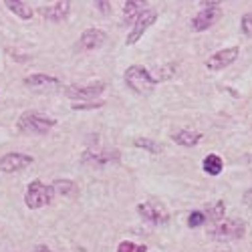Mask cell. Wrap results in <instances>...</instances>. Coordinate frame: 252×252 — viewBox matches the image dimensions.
Listing matches in <instances>:
<instances>
[{"mask_svg": "<svg viewBox=\"0 0 252 252\" xmlns=\"http://www.w3.org/2000/svg\"><path fill=\"white\" fill-rule=\"evenodd\" d=\"M137 214L148 220L152 224H165L170 220V214H167V210L159 204V202H141L137 206Z\"/></svg>", "mask_w": 252, "mask_h": 252, "instance_id": "10", "label": "cell"}, {"mask_svg": "<svg viewBox=\"0 0 252 252\" xmlns=\"http://www.w3.org/2000/svg\"><path fill=\"white\" fill-rule=\"evenodd\" d=\"M246 232V226L240 218H224L210 228V236L214 240H238Z\"/></svg>", "mask_w": 252, "mask_h": 252, "instance_id": "4", "label": "cell"}, {"mask_svg": "<svg viewBox=\"0 0 252 252\" xmlns=\"http://www.w3.org/2000/svg\"><path fill=\"white\" fill-rule=\"evenodd\" d=\"M105 40H107V34H105L101 29H87V31H83V34L79 38V45L85 51H95V49L105 45Z\"/></svg>", "mask_w": 252, "mask_h": 252, "instance_id": "14", "label": "cell"}, {"mask_svg": "<svg viewBox=\"0 0 252 252\" xmlns=\"http://www.w3.org/2000/svg\"><path fill=\"white\" fill-rule=\"evenodd\" d=\"M238 55H240V49L238 47H230V49L216 51V53H212V55L206 59V69L208 71H222V69L232 65V63L238 59Z\"/></svg>", "mask_w": 252, "mask_h": 252, "instance_id": "8", "label": "cell"}, {"mask_svg": "<svg viewBox=\"0 0 252 252\" xmlns=\"http://www.w3.org/2000/svg\"><path fill=\"white\" fill-rule=\"evenodd\" d=\"M133 145H135V148L145 150V152H150V154H161V150H163L159 143H156V141H152V139H148V137H137V139L133 141Z\"/></svg>", "mask_w": 252, "mask_h": 252, "instance_id": "20", "label": "cell"}, {"mask_svg": "<svg viewBox=\"0 0 252 252\" xmlns=\"http://www.w3.org/2000/svg\"><path fill=\"white\" fill-rule=\"evenodd\" d=\"M38 12H40V16L51 20V23H63V20H67V16L71 12V2L61 0V2H55V4H49V6H40Z\"/></svg>", "mask_w": 252, "mask_h": 252, "instance_id": "13", "label": "cell"}, {"mask_svg": "<svg viewBox=\"0 0 252 252\" xmlns=\"http://www.w3.org/2000/svg\"><path fill=\"white\" fill-rule=\"evenodd\" d=\"M32 252H53V250H51L49 246H36Z\"/></svg>", "mask_w": 252, "mask_h": 252, "instance_id": "28", "label": "cell"}, {"mask_svg": "<svg viewBox=\"0 0 252 252\" xmlns=\"http://www.w3.org/2000/svg\"><path fill=\"white\" fill-rule=\"evenodd\" d=\"M53 196H55V190L53 186H47L40 180H32L27 188V194H25V204L27 208L31 210H38L43 206H49L53 202Z\"/></svg>", "mask_w": 252, "mask_h": 252, "instance_id": "3", "label": "cell"}, {"mask_svg": "<svg viewBox=\"0 0 252 252\" xmlns=\"http://www.w3.org/2000/svg\"><path fill=\"white\" fill-rule=\"evenodd\" d=\"M4 6H6L12 14H16L18 18H23V20H31L32 14H34V10L31 8V4L20 2V0H4Z\"/></svg>", "mask_w": 252, "mask_h": 252, "instance_id": "17", "label": "cell"}, {"mask_svg": "<svg viewBox=\"0 0 252 252\" xmlns=\"http://www.w3.org/2000/svg\"><path fill=\"white\" fill-rule=\"evenodd\" d=\"M156 20H158V12H156V10H152V8H148V10H145V12L137 18V23L131 27V31H129L127 40H125V43H127L129 47H131V45H135L137 40L143 36V32L148 31L152 25H156Z\"/></svg>", "mask_w": 252, "mask_h": 252, "instance_id": "11", "label": "cell"}, {"mask_svg": "<svg viewBox=\"0 0 252 252\" xmlns=\"http://www.w3.org/2000/svg\"><path fill=\"white\" fill-rule=\"evenodd\" d=\"M119 161L117 150H103V148H89L83 154V163L93 165V167H105L109 163Z\"/></svg>", "mask_w": 252, "mask_h": 252, "instance_id": "6", "label": "cell"}, {"mask_svg": "<svg viewBox=\"0 0 252 252\" xmlns=\"http://www.w3.org/2000/svg\"><path fill=\"white\" fill-rule=\"evenodd\" d=\"M244 204H248V206H252V190H248V192L244 194Z\"/></svg>", "mask_w": 252, "mask_h": 252, "instance_id": "27", "label": "cell"}, {"mask_svg": "<svg viewBox=\"0 0 252 252\" xmlns=\"http://www.w3.org/2000/svg\"><path fill=\"white\" fill-rule=\"evenodd\" d=\"M202 10H198L192 18V31L196 32H204L208 29H212L218 18L222 16V6L220 2H200Z\"/></svg>", "mask_w": 252, "mask_h": 252, "instance_id": "5", "label": "cell"}, {"mask_svg": "<svg viewBox=\"0 0 252 252\" xmlns=\"http://www.w3.org/2000/svg\"><path fill=\"white\" fill-rule=\"evenodd\" d=\"M32 156H27V154H20V152H10V154H4L0 158V172L2 174H14V172H20L29 167L32 163Z\"/></svg>", "mask_w": 252, "mask_h": 252, "instance_id": "9", "label": "cell"}, {"mask_svg": "<svg viewBox=\"0 0 252 252\" xmlns=\"http://www.w3.org/2000/svg\"><path fill=\"white\" fill-rule=\"evenodd\" d=\"M123 79H125V85H127L133 93H139V95H150L158 85L156 77L141 65L127 67L123 73Z\"/></svg>", "mask_w": 252, "mask_h": 252, "instance_id": "1", "label": "cell"}, {"mask_svg": "<svg viewBox=\"0 0 252 252\" xmlns=\"http://www.w3.org/2000/svg\"><path fill=\"white\" fill-rule=\"evenodd\" d=\"M18 129L23 133H31V135H47L57 121L49 115H43V113H36V111H25L23 115L18 117L16 121Z\"/></svg>", "mask_w": 252, "mask_h": 252, "instance_id": "2", "label": "cell"}, {"mask_svg": "<svg viewBox=\"0 0 252 252\" xmlns=\"http://www.w3.org/2000/svg\"><path fill=\"white\" fill-rule=\"evenodd\" d=\"M148 250V246H143V244H133L129 240H123L119 246H117V252H145Z\"/></svg>", "mask_w": 252, "mask_h": 252, "instance_id": "23", "label": "cell"}, {"mask_svg": "<svg viewBox=\"0 0 252 252\" xmlns=\"http://www.w3.org/2000/svg\"><path fill=\"white\" fill-rule=\"evenodd\" d=\"M202 170L208 174V176H220L222 170H224V161L220 156L216 154H208L202 161Z\"/></svg>", "mask_w": 252, "mask_h": 252, "instance_id": "18", "label": "cell"}, {"mask_svg": "<svg viewBox=\"0 0 252 252\" xmlns=\"http://www.w3.org/2000/svg\"><path fill=\"white\" fill-rule=\"evenodd\" d=\"M240 27H242V32L252 38V14H244L242 20H240Z\"/></svg>", "mask_w": 252, "mask_h": 252, "instance_id": "24", "label": "cell"}, {"mask_svg": "<svg viewBox=\"0 0 252 252\" xmlns=\"http://www.w3.org/2000/svg\"><path fill=\"white\" fill-rule=\"evenodd\" d=\"M143 6H148V2H135V0H127V2H123V20L133 27L137 23V18L145 10H148V8H143Z\"/></svg>", "mask_w": 252, "mask_h": 252, "instance_id": "15", "label": "cell"}, {"mask_svg": "<svg viewBox=\"0 0 252 252\" xmlns=\"http://www.w3.org/2000/svg\"><path fill=\"white\" fill-rule=\"evenodd\" d=\"M103 91H105V83L95 81V83H89V85H71L65 89V95L69 99H79V101L91 103V99L99 97Z\"/></svg>", "mask_w": 252, "mask_h": 252, "instance_id": "7", "label": "cell"}, {"mask_svg": "<svg viewBox=\"0 0 252 252\" xmlns=\"http://www.w3.org/2000/svg\"><path fill=\"white\" fill-rule=\"evenodd\" d=\"M95 6L103 12V14H109V10H111V4L109 2H103V0H99V2H95Z\"/></svg>", "mask_w": 252, "mask_h": 252, "instance_id": "26", "label": "cell"}, {"mask_svg": "<svg viewBox=\"0 0 252 252\" xmlns=\"http://www.w3.org/2000/svg\"><path fill=\"white\" fill-rule=\"evenodd\" d=\"M224 212H226V206H224V202L220 200V202H216L212 208L206 212V216L210 218V220H214V222H220L222 218H224Z\"/></svg>", "mask_w": 252, "mask_h": 252, "instance_id": "21", "label": "cell"}, {"mask_svg": "<svg viewBox=\"0 0 252 252\" xmlns=\"http://www.w3.org/2000/svg\"><path fill=\"white\" fill-rule=\"evenodd\" d=\"M105 103H101V101H97V103H79V105H73V109L75 111H81V109H99V107H103Z\"/></svg>", "mask_w": 252, "mask_h": 252, "instance_id": "25", "label": "cell"}, {"mask_svg": "<svg viewBox=\"0 0 252 252\" xmlns=\"http://www.w3.org/2000/svg\"><path fill=\"white\" fill-rule=\"evenodd\" d=\"M172 139H174V143L182 145V148H194V145L200 143L202 133L192 131V129H182V131H176V133L172 135Z\"/></svg>", "mask_w": 252, "mask_h": 252, "instance_id": "16", "label": "cell"}, {"mask_svg": "<svg viewBox=\"0 0 252 252\" xmlns=\"http://www.w3.org/2000/svg\"><path fill=\"white\" fill-rule=\"evenodd\" d=\"M53 190L59 194V196H67V198H71V196H77V184L75 182H71V180H57L55 184H53Z\"/></svg>", "mask_w": 252, "mask_h": 252, "instance_id": "19", "label": "cell"}, {"mask_svg": "<svg viewBox=\"0 0 252 252\" xmlns=\"http://www.w3.org/2000/svg\"><path fill=\"white\" fill-rule=\"evenodd\" d=\"M206 220H208L206 212H202V210H194V212L188 216V226L190 228H200V226H204Z\"/></svg>", "mask_w": 252, "mask_h": 252, "instance_id": "22", "label": "cell"}, {"mask_svg": "<svg viewBox=\"0 0 252 252\" xmlns=\"http://www.w3.org/2000/svg\"><path fill=\"white\" fill-rule=\"evenodd\" d=\"M25 85L32 91H45V93H51V91H57L61 87V81L53 75H45V73H36V75H31L25 79Z\"/></svg>", "mask_w": 252, "mask_h": 252, "instance_id": "12", "label": "cell"}]
</instances>
